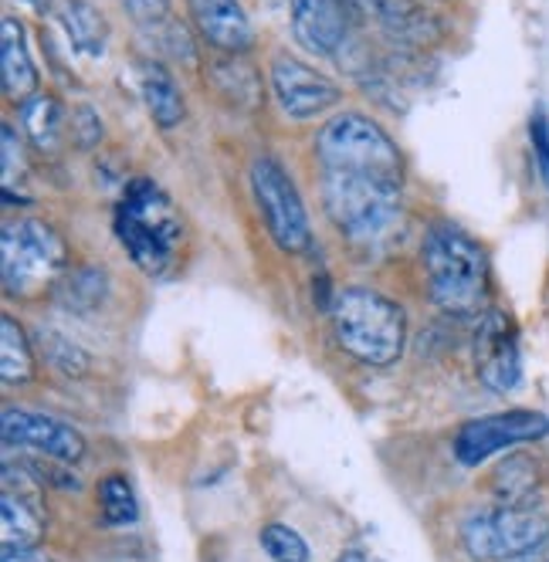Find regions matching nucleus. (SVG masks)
<instances>
[{
	"label": "nucleus",
	"mask_w": 549,
	"mask_h": 562,
	"mask_svg": "<svg viewBox=\"0 0 549 562\" xmlns=\"http://www.w3.org/2000/svg\"><path fill=\"white\" fill-rule=\"evenodd\" d=\"M427 292L441 312L472 318L492 308V261L479 237L451 221L430 224L421 240Z\"/></svg>",
	"instance_id": "f257e3e1"
},
{
	"label": "nucleus",
	"mask_w": 549,
	"mask_h": 562,
	"mask_svg": "<svg viewBox=\"0 0 549 562\" xmlns=\"http://www.w3.org/2000/svg\"><path fill=\"white\" fill-rule=\"evenodd\" d=\"M329 326L336 346L360 367H394L407 346V315L401 302L377 289L352 285L333 295Z\"/></svg>",
	"instance_id": "f03ea898"
},
{
	"label": "nucleus",
	"mask_w": 549,
	"mask_h": 562,
	"mask_svg": "<svg viewBox=\"0 0 549 562\" xmlns=\"http://www.w3.org/2000/svg\"><path fill=\"white\" fill-rule=\"evenodd\" d=\"M112 231L146 278H164L173 271L183 240V217L153 180L139 177L126 187L112 217Z\"/></svg>",
	"instance_id": "7ed1b4c3"
},
{
	"label": "nucleus",
	"mask_w": 549,
	"mask_h": 562,
	"mask_svg": "<svg viewBox=\"0 0 549 562\" xmlns=\"http://www.w3.org/2000/svg\"><path fill=\"white\" fill-rule=\"evenodd\" d=\"M316 159L323 170L373 177L404 187V153L377 119L363 112H339L316 133Z\"/></svg>",
	"instance_id": "20e7f679"
},
{
	"label": "nucleus",
	"mask_w": 549,
	"mask_h": 562,
	"mask_svg": "<svg viewBox=\"0 0 549 562\" xmlns=\"http://www.w3.org/2000/svg\"><path fill=\"white\" fill-rule=\"evenodd\" d=\"M65 268L68 245L48 221L18 217L0 231V274H4V292L11 299H42L48 289L58 285Z\"/></svg>",
	"instance_id": "39448f33"
},
{
	"label": "nucleus",
	"mask_w": 549,
	"mask_h": 562,
	"mask_svg": "<svg viewBox=\"0 0 549 562\" xmlns=\"http://www.w3.org/2000/svg\"><path fill=\"white\" fill-rule=\"evenodd\" d=\"M320 196L333 227L352 240H377L401 221V187L373 177L323 170Z\"/></svg>",
	"instance_id": "423d86ee"
},
{
	"label": "nucleus",
	"mask_w": 549,
	"mask_h": 562,
	"mask_svg": "<svg viewBox=\"0 0 549 562\" xmlns=\"http://www.w3.org/2000/svg\"><path fill=\"white\" fill-rule=\"evenodd\" d=\"M549 542V508L536 502L495 505L472 515L461 526V546L479 562L526 559Z\"/></svg>",
	"instance_id": "0eeeda50"
},
{
	"label": "nucleus",
	"mask_w": 549,
	"mask_h": 562,
	"mask_svg": "<svg viewBox=\"0 0 549 562\" xmlns=\"http://www.w3.org/2000/svg\"><path fill=\"white\" fill-rule=\"evenodd\" d=\"M251 193L265 217L268 237L282 255H305L312 248V224L295 180L274 156H258L251 164Z\"/></svg>",
	"instance_id": "6e6552de"
},
{
	"label": "nucleus",
	"mask_w": 549,
	"mask_h": 562,
	"mask_svg": "<svg viewBox=\"0 0 549 562\" xmlns=\"http://www.w3.org/2000/svg\"><path fill=\"white\" fill-rule=\"evenodd\" d=\"M549 437V417L542 411H498L479 420H468L458 434H455V458L464 468H479L489 458L513 451L519 445H539V440Z\"/></svg>",
	"instance_id": "1a4fd4ad"
},
{
	"label": "nucleus",
	"mask_w": 549,
	"mask_h": 562,
	"mask_svg": "<svg viewBox=\"0 0 549 562\" xmlns=\"http://www.w3.org/2000/svg\"><path fill=\"white\" fill-rule=\"evenodd\" d=\"M475 373L498 396L519 390V383H523L519 329L513 323V315L502 312V308H489L485 315H479V329H475Z\"/></svg>",
	"instance_id": "9d476101"
},
{
	"label": "nucleus",
	"mask_w": 549,
	"mask_h": 562,
	"mask_svg": "<svg viewBox=\"0 0 549 562\" xmlns=\"http://www.w3.org/2000/svg\"><path fill=\"white\" fill-rule=\"evenodd\" d=\"M268 78H271L274 102H279V109L292 119V123H309V119H316L343 102V89L329 75L309 68L305 61H299L292 55L274 58Z\"/></svg>",
	"instance_id": "9b49d317"
},
{
	"label": "nucleus",
	"mask_w": 549,
	"mask_h": 562,
	"mask_svg": "<svg viewBox=\"0 0 549 562\" xmlns=\"http://www.w3.org/2000/svg\"><path fill=\"white\" fill-rule=\"evenodd\" d=\"M0 437H4L8 448H27V451H37V454L65 461V464H75L86 458V437L71 424L48 417V414L8 407L4 417H0Z\"/></svg>",
	"instance_id": "f8f14e48"
},
{
	"label": "nucleus",
	"mask_w": 549,
	"mask_h": 562,
	"mask_svg": "<svg viewBox=\"0 0 549 562\" xmlns=\"http://www.w3.org/2000/svg\"><path fill=\"white\" fill-rule=\"evenodd\" d=\"M295 42L320 55H339L349 37V4L346 0H289Z\"/></svg>",
	"instance_id": "ddd939ff"
},
{
	"label": "nucleus",
	"mask_w": 549,
	"mask_h": 562,
	"mask_svg": "<svg viewBox=\"0 0 549 562\" xmlns=\"http://www.w3.org/2000/svg\"><path fill=\"white\" fill-rule=\"evenodd\" d=\"M193 27L221 55H245L255 45V27L242 0H187Z\"/></svg>",
	"instance_id": "4468645a"
},
{
	"label": "nucleus",
	"mask_w": 549,
	"mask_h": 562,
	"mask_svg": "<svg viewBox=\"0 0 549 562\" xmlns=\"http://www.w3.org/2000/svg\"><path fill=\"white\" fill-rule=\"evenodd\" d=\"M0 75H4V95L14 105H24L42 89V75H37L34 58L27 52L24 24L11 14L0 21Z\"/></svg>",
	"instance_id": "2eb2a0df"
},
{
	"label": "nucleus",
	"mask_w": 549,
	"mask_h": 562,
	"mask_svg": "<svg viewBox=\"0 0 549 562\" xmlns=\"http://www.w3.org/2000/svg\"><path fill=\"white\" fill-rule=\"evenodd\" d=\"M136 89H139V99H143L149 119L160 130H177L187 119L183 89L177 86V78L167 65L153 61V58L136 61Z\"/></svg>",
	"instance_id": "dca6fc26"
},
{
	"label": "nucleus",
	"mask_w": 549,
	"mask_h": 562,
	"mask_svg": "<svg viewBox=\"0 0 549 562\" xmlns=\"http://www.w3.org/2000/svg\"><path fill=\"white\" fill-rule=\"evenodd\" d=\"M45 539V512L37 505V488H4L0 498V546L4 552L37 549Z\"/></svg>",
	"instance_id": "f3484780"
},
{
	"label": "nucleus",
	"mask_w": 549,
	"mask_h": 562,
	"mask_svg": "<svg viewBox=\"0 0 549 562\" xmlns=\"http://www.w3.org/2000/svg\"><path fill=\"white\" fill-rule=\"evenodd\" d=\"M18 115H21L24 136L31 139L37 153H58L65 143V133L71 130V119L65 115L61 99L48 92H37L34 99L18 105Z\"/></svg>",
	"instance_id": "a211bd4d"
},
{
	"label": "nucleus",
	"mask_w": 549,
	"mask_h": 562,
	"mask_svg": "<svg viewBox=\"0 0 549 562\" xmlns=\"http://www.w3.org/2000/svg\"><path fill=\"white\" fill-rule=\"evenodd\" d=\"M539 485H542V464L533 454H526V451L508 454L492 471V495L498 498V505L536 502L539 498Z\"/></svg>",
	"instance_id": "6ab92c4d"
},
{
	"label": "nucleus",
	"mask_w": 549,
	"mask_h": 562,
	"mask_svg": "<svg viewBox=\"0 0 549 562\" xmlns=\"http://www.w3.org/2000/svg\"><path fill=\"white\" fill-rule=\"evenodd\" d=\"M58 21L68 34V42L89 55L99 58L109 45V21L102 18V11L89 0H58Z\"/></svg>",
	"instance_id": "aec40b11"
},
{
	"label": "nucleus",
	"mask_w": 549,
	"mask_h": 562,
	"mask_svg": "<svg viewBox=\"0 0 549 562\" xmlns=\"http://www.w3.org/2000/svg\"><path fill=\"white\" fill-rule=\"evenodd\" d=\"M34 373H37V359L24 326L14 315H4L0 318V376H4V386L31 383Z\"/></svg>",
	"instance_id": "412c9836"
},
{
	"label": "nucleus",
	"mask_w": 549,
	"mask_h": 562,
	"mask_svg": "<svg viewBox=\"0 0 549 562\" xmlns=\"http://www.w3.org/2000/svg\"><path fill=\"white\" fill-rule=\"evenodd\" d=\"M105 292H109V278H105V271H99L92 265L65 271L58 278V285L52 289L55 302L65 305L68 312H92V308H99Z\"/></svg>",
	"instance_id": "4be33fe9"
},
{
	"label": "nucleus",
	"mask_w": 549,
	"mask_h": 562,
	"mask_svg": "<svg viewBox=\"0 0 549 562\" xmlns=\"http://www.w3.org/2000/svg\"><path fill=\"white\" fill-rule=\"evenodd\" d=\"M99 512L109 529H130L139 518V505L133 495V485L123 474H109L99 481Z\"/></svg>",
	"instance_id": "5701e85b"
},
{
	"label": "nucleus",
	"mask_w": 549,
	"mask_h": 562,
	"mask_svg": "<svg viewBox=\"0 0 549 562\" xmlns=\"http://www.w3.org/2000/svg\"><path fill=\"white\" fill-rule=\"evenodd\" d=\"M258 546L271 562H309V542L285 521H268L258 532Z\"/></svg>",
	"instance_id": "b1692460"
},
{
	"label": "nucleus",
	"mask_w": 549,
	"mask_h": 562,
	"mask_svg": "<svg viewBox=\"0 0 549 562\" xmlns=\"http://www.w3.org/2000/svg\"><path fill=\"white\" fill-rule=\"evenodd\" d=\"M0 143H4L0 146V159H4V193H8V190H14V177L24 173V146L11 123L0 126Z\"/></svg>",
	"instance_id": "393cba45"
},
{
	"label": "nucleus",
	"mask_w": 549,
	"mask_h": 562,
	"mask_svg": "<svg viewBox=\"0 0 549 562\" xmlns=\"http://www.w3.org/2000/svg\"><path fill=\"white\" fill-rule=\"evenodd\" d=\"M529 143H533V156H536V170L549 187V115L542 105H536V112L529 119Z\"/></svg>",
	"instance_id": "a878e982"
},
{
	"label": "nucleus",
	"mask_w": 549,
	"mask_h": 562,
	"mask_svg": "<svg viewBox=\"0 0 549 562\" xmlns=\"http://www.w3.org/2000/svg\"><path fill=\"white\" fill-rule=\"evenodd\" d=\"M130 18L143 27H160L164 21H170V11L173 4L170 0H123Z\"/></svg>",
	"instance_id": "bb28decb"
},
{
	"label": "nucleus",
	"mask_w": 549,
	"mask_h": 562,
	"mask_svg": "<svg viewBox=\"0 0 549 562\" xmlns=\"http://www.w3.org/2000/svg\"><path fill=\"white\" fill-rule=\"evenodd\" d=\"M0 562H55V559L42 549H21V552H4Z\"/></svg>",
	"instance_id": "cd10ccee"
},
{
	"label": "nucleus",
	"mask_w": 549,
	"mask_h": 562,
	"mask_svg": "<svg viewBox=\"0 0 549 562\" xmlns=\"http://www.w3.org/2000/svg\"><path fill=\"white\" fill-rule=\"evenodd\" d=\"M336 562H370V559H367L363 552H357V549H349V552H343Z\"/></svg>",
	"instance_id": "c85d7f7f"
},
{
	"label": "nucleus",
	"mask_w": 549,
	"mask_h": 562,
	"mask_svg": "<svg viewBox=\"0 0 549 562\" xmlns=\"http://www.w3.org/2000/svg\"><path fill=\"white\" fill-rule=\"evenodd\" d=\"M21 4H27V8H31V11H37V14H45L52 0H21Z\"/></svg>",
	"instance_id": "c756f323"
},
{
	"label": "nucleus",
	"mask_w": 549,
	"mask_h": 562,
	"mask_svg": "<svg viewBox=\"0 0 549 562\" xmlns=\"http://www.w3.org/2000/svg\"><path fill=\"white\" fill-rule=\"evenodd\" d=\"M546 562H549V559H546Z\"/></svg>",
	"instance_id": "7c9ffc66"
}]
</instances>
